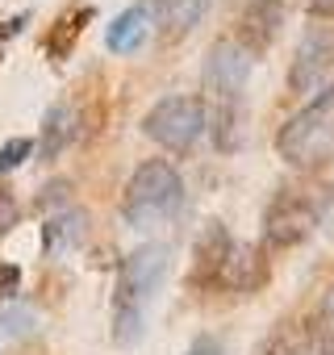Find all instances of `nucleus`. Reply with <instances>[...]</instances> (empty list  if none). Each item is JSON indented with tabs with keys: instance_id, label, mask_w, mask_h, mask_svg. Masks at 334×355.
I'll return each instance as SVG.
<instances>
[{
	"instance_id": "obj_13",
	"label": "nucleus",
	"mask_w": 334,
	"mask_h": 355,
	"mask_svg": "<svg viewBox=\"0 0 334 355\" xmlns=\"http://www.w3.org/2000/svg\"><path fill=\"white\" fill-rule=\"evenodd\" d=\"M146 34H150V17H146V9H142V5H130V9H121V13L109 21V30H105V46H109L113 55H134V51L146 42Z\"/></svg>"
},
{
	"instance_id": "obj_24",
	"label": "nucleus",
	"mask_w": 334,
	"mask_h": 355,
	"mask_svg": "<svg viewBox=\"0 0 334 355\" xmlns=\"http://www.w3.org/2000/svg\"><path fill=\"white\" fill-rule=\"evenodd\" d=\"M330 239H334V226H330Z\"/></svg>"
},
{
	"instance_id": "obj_20",
	"label": "nucleus",
	"mask_w": 334,
	"mask_h": 355,
	"mask_svg": "<svg viewBox=\"0 0 334 355\" xmlns=\"http://www.w3.org/2000/svg\"><path fill=\"white\" fill-rule=\"evenodd\" d=\"M17 293H21V268L0 259V301H13Z\"/></svg>"
},
{
	"instance_id": "obj_1",
	"label": "nucleus",
	"mask_w": 334,
	"mask_h": 355,
	"mask_svg": "<svg viewBox=\"0 0 334 355\" xmlns=\"http://www.w3.org/2000/svg\"><path fill=\"white\" fill-rule=\"evenodd\" d=\"M255 55H247L234 38H218L201 63V105H205V130H213L218 150H234L243 138V109H247V84H251Z\"/></svg>"
},
{
	"instance_id": "obj_3",
	"label": "nucleus",
	"mask_w": 334,
	"mask_h": 355,
	"mask_svg": "<svg viewBox=\"0 0 334 355\" xmlns=\"http://www.w3.org/2000/svg\"><path fill=\"white\" fill-rule=\"evenodd\" d=\"M330 201H334V189H330V180H322V175H297V180H284L272 193L267 209H263V243L272 251L305 243L322 226Z\"/></svg>"
},
{
	"instance_id": "obj_7",
	"label": "nucleus",
	"mask_w": 334,
	"mask_h": 355,
	"mask_svg": "<svg viewBox=\"0 0 334 355\" xmlns=\"http://www.w3.org/2000/svg\"><path fill=\"white\" fill-rule=\"evenodd\" d=\"M334 84V26H309L288 67L292 92H322Z\"/></svg>"
},
{
	"instance_id": "obj_23",
	"label": "nucleus",
	"mask_w": 334,
	"mask_h": 355,
	"mask_svg": "<svg viewBox=\"0 0 334 355\" xmlns=\"http://www.w3.org/2000/svg\"><path fill=\"white\" fill-rule=\"evenodd\" d=\"M334 0H309V13H322V9H330Z\"/></svg>"
},
{
	"instance_id": "obj_22",
	"label": "nucleus",
	"mask_w": 334,
	"mask_h": 355,
	"mask_svg": "<svg viewBox=\"0 0 334 355\" xmlns=\"http://www.w3.org/2000/svg\"><path fill=\"white\" fill-rule=\"evenodd\" d=\"M30 322H34L30 313H9V318H5V330L17 334V330H30Z\"/></svg>"
},
{
	"instance_id": "obj_17",
	"label": "nucleus",
	"mask_w": 334,
	"mask_h": 355,
	"mask_svg": "<svg viewBox=\"0 0 334 355\" xmlns=\"http://www.w3.org/2000/svg\"><path fill=\"white\" fill-rule=\"evenodd\" d=\"M309 334H313L317 355H334V284L322 293V301L309 318Z\"/></svg>"
},
{
	"instance_id": "obj_4",
	"label": "nucleus",
	"mask_w": 334,
	"mask_h": 355,
	"mask_svg": "<svg viewBox=\"0 0 334 355\" xmlns=\"http://www.w3.org/2000/svg\"><path fill=\"white\" fill-rule=\"evenodd\" d=\"M276 155L301 175L334 163V84L301 105L276 134Z\"/></svg>"
},
{
	"instance_id": "obj_5",
	"label": "nucleus",
	"mask_w": 334,
	"mask_h": 355,
	"mask_svg": "<svg viewBox=\"0 0 334 355\" xmlns=\"http://www.w3.org/2000/svg\"><path fill=\"white\" fill-rule=\"evenodd\" d=\"M184 209V180L167 159H146L134 167L125 197H121V218L134 230H155L172 222Z\"/></svg>"
},
{
	"instance_id": "obj_21",
	"label": "nucleus",
	"mask_w": 334,
	"mask_h": 355,
	"mask_svg": "<svg viewBox=\"0 0 334 355\" xmlns=\"http://www.w3.org/2000/svg\"><path fill=\"white\" fill-rule=\"evenodd\" d=\"M184 355H222V347H218V338H197Z\"/></svg>"
},
{
	"instance_id": "obj_15",
	"label": "nucleus",
	"mask_w": 334,
	"mask_h": 355,
	"mask_svg": "<svg viewBox=\"0 0 334 355\" xmlns=\"http://www.w3.org/2000/svg\"><path fill=\"white\" fill-rule=\"evenodd\" d=\"M255 355H317L313 334H309V318H284V322L259 343Z\"/></svg>"
},
{
	"instance_id": "obj_9",
	"label": "nucleus",
	"mask_w": 334,
	"mask_h": 355,
	"mask_svg": "<svg viewBox=\"0 0 334 355\" xmlns=\"http://www.w3.org/2000/svg\"><path fill=\"white\" fill-rule=\"evenodd\" d=\"M280 26H284V0H247V9L238 17V38L234 42L247 55H259V51H267L276 42Z\"/></svg>"
},
{
	"instance_id": "obj_16",
	"label": "nucleus",
	"mask_w": 334,
	"mask_h": 355,
	"mask_svg": "<svg viewBox=\"0 0 334 355\" xmlns=\"http://www.w3.org/2000/svg\"><path fill=\"white\" fill-rule=\"evenodd\" d=\"M92 17H96V9H92V5H71L67 13H59L55 30L46 34V55H51V59H67V55L76 51V42H80L84 26H88Z\"/></svg>"
},
{
	"instance_id": "obj_10",
	"label": "nucleus",
	"mask_w": 334,
	"mask_h": 355,
	"mask_svg": "<svg viewBox=\"0 0 334 355\" xmlns=\"http://www.w3.org/2000/svg\"><path fill=\"white\" fill-rule=\"evenodd\" d=\"M267 276H272L267 255H263L259 247H251V243H234L230 255H226V268H222L218 288H222V293H238V297H247V293L263 288Z\"/></svg>"
},
{
	"instance_id": "obj_2",
	"label": "nucleus",
	"mask_w": 334,
	"mask_h": 355,
	"mask_svg": "<svg viewBox=\"0 0 334 355\" xmlns=\"http://www.w3.org/2000/svg\"><path fill=\"white\" fill-rule=\"evenodd\" d=\"M167 263H172V251L163 243H142L121 259L117 288H113V343L117 347H134L142 338L146 313L167 276Z\"/></svg>"
},
{
	"instance_id": "obj_19",
	"label": "nucleus",
	"mask_w": 334,
	"mask_h": 355,
	"mask_svg": "<svg viewBox=\"0 0 334 355\" xmlns=\"http://www.w3.org/2000/svg\"><path fill=\"white\" fill-rule=\"evenodd\" d=\"M17 222H21V205H17V197L5 184H0V239H5Z\"/></svg>"
},
{
	"instance_id": "obj_12",
	"label": "nucleus",
	"mask_w": 334,
	"mask_h": 355,
	"mask_svg": "<svg viewBox=\"0 0 334 355\" xmlns=\"http://www.w3.org/2000/svg\"><path fill=\"white\" fill-rule=\"evenodd\" d=\"M88 234V214L80 205H67V209H55L46 214V226H42V251L55 259V255H67L84 243Z\"/></svg>"
},
{
	"instance_id": "obj_11",
	"label": "nucleus",
	"mask_w": 334,
	"mask_h": 355,
	"mask_svg": "<svg viewBox=\"0 0 334 355\" xmlns=\"http://www.w3.org/2000/svg\"><path fill=\"white\" fill-rule=\"evenodd\" d=\"M146 9V17L159 26L163 38H184L193 26H201L209 0H138Z\"/></svg>"
},
{
	"instance_id": "obj_6",
	"label": "nucleus",
	"mask_w": 334,
	"mask_h": 355,
	"mask_svg": "<svg viewBox=\"0 0 334 355\" xmlns=\"http://www.w3.org/2000/svg\"><path fill=\"white\" fill-rule=\"evenodd\" d=\"M142 134L150 142H159L172 155H188L197 146V138L205 134V105L201 96H163L146 117H142Z\"/></svg>"
},
{
	"instance_id": "obj_8",
	"label": "nucleus",
	"mask_w": 334,
	"mask_h": 355,
	"mask_svg": "<svg viewBox=\"0 0 334 355\" xmlns=\"http://www.w3.org/2000/svg\"><path fill=\"white\" fill-rule=\"evenodd\" d=\"M234 239L222 222H205L197 243H193V272H188V288L193 293H209L218 288L222 280V268H226V255H230Z\"/></svg>"
},
{
	"instance_id": "obj_14",
	"label": "nucleus",
	"mask_w": 334,
	"mask_h": 355,
	"mask_svg": "<svg viewBox=\"0 0 334 355\" xmlns=\"http://www.w3.org/2000/svg\"><path fill=\"white\" fill-rule=\"evenodd\" d=\"M76 134H80L76 109H71V105H55V109H46V117H42V138H38L34 146H38L42 159H59Z\"/></svg>"
},
{
	"instance_id": "obj_18",
	"label": "nucleus",
	"mask_w": 334,
	"mask_h": 355,
	"mask_svg": "<svg viewBox=\"0 0 334 355\" xmlns=\"http://www.w3.org/2000/svg\"><path fill=\"white\" fill-rule=\"evenodd\" d=\"M30 155H34V138H21V134L9 138L5 146H0V175H5V171H17Z\"/></svg>"
}]
</instances>
